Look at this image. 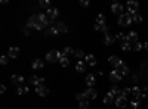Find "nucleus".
Returning <instances> with one entry per match:
<instances>
[{
    "label": "nucleus",
    "instance_id": "obj_1",
    "mask_svg": "<svg viewBox=\"0 0 148 109\" xmlns=\"http://www.w3.org/2000/svg\"><path fill=\"white\" fill-rule=\"evenodd\" d=\"M61 56H62V52H59V50H51V52H47V55H46V60H47V62H51V64L56 62V60L59 62Z\"/></svg>",
    "mask_w": 148,
    "mask_h": 109
},
{
    "label": "nucleus",
    "instance_id": "obj_2",
    "mask_svg": "<svg viewBox=\"0 0 148 109\" xmlns=\"http://www.w3.org/2000/svg\"><path fill=\"white\" fill-rule=\"evenodd\" d=\"M132 22H133L132 21V15H129V14H123V15L119 16V25L120 27H129Z\"/></svg>",
    "mask_w": 148,
    "mask_h": 109
},
{
    "label": "nucleus",
    "instance_id": "obj_3",
    "mask_svg": "<svg viewBox=\"0 0 148 109\" xmlns=\"http://www.w3.org/2000/svg\"><path fill=\"white\" fill-rule=\"evenodd\" d=\"M126 7H127L129 15H135V14H138V10H139V5H138V2H135V0H129Z\"/></svg>",
    "mask_w": 148,
    "mask_h": 109
},
{
    "label": "nucleus",
    "instance_id": "obj_4",
    "mask_svg": "<svg viewBox=\"0 0 148 109\" xmlns=\"http://www.w3.org/2000/svg\"><path fill=\"white\" fill-rule=\"evenodd\" d=\"M46 15H47L49 21L53 22V21L56 19V16L59 15V10H58L56 7H49V9H46Z\"/></svg>",
    "mask_w": 148,
    "mask_h": 109
},
{
    "label": "nucleus",
    "instance_id": "obj_5",
    "mask_svg": "<svg viewBox=\"0 0 148 109\" xmlns=\"http://www.w3.org/2000/svg\"><path fill=\"white\" fill-rule=\"evenodd\" d=\"M114 103H116L117 108H125V106H127V97L120 94V96H117V97H116Z\"/></svg>",
    "mask_w": 148,
    "mask_h": 109
},
{
    "label": "nucleus",
    "instance_id": "obj_6",
    "mask_svg": "<svg viewBox=\"0 0 148 109\" xmlns=\"http://www.w3.org/2000/svg\"><path fill=\"white\" fill-rule=\"evenodd\" d=\"M108 62H110V65H111V66H114V68L117 69V68H119V66H120V65L123 64V60H121V59H120L119 56L113 55V56H110V59H108Z\"/></svg>",
    "mask_w": 148,
    "mask_h": 109
},
{
    "label": "nucleus",
    "instance_id": "obj_7",
    "mask_svg": "<svg viewBox=\"0 0 148 109\" xmlns=\"http://www.w3.org/2000/svg\"><path fill=\"white\" fill-rule=\"evenodd\" d=\"M123 10H125V7H123V5H120V3H113L111 5V12L113 14H116V15H123Z\"/></svg>",
    "mask_w": 148,
    "mask_h": 109
},
{
    "label": "nucleus",
    "instance_id": "obj_8",
    "mask_svg": "<svg viewBox=\"0 0 148 109\" xmlns=\"http://www.w3.org/2000/svg\"><path fill=\"white\" fill-rule=\"evenodd\" d=\"M116 40H117V39H116V35L110 34V32L104 35V44H105V46H113V44L116 43Z\"/></svg>",
    "mask_w": 148,
    "mask_h": 109
},
{
    "label": "nucleus",
    "instance_id": "obj_9",
    "mask_svg": "<svg viewBox=\"0 0 148 109\" xmlns=\"http://www.w3.org/2000/svg\"><path fill=\"white\" fill-rule=\"evenodd\" d=\"M36 93L39 94V96H42V97H46V96L49 94V89L45 86V84H42V86H37L36 87Z\"/></svg>",
    "mask_w": 148,
    "mask_h": 109
},
{
    "label": "nucleus",
    "instance_id": "obj_10",
    "mask_svg": "<svg viewBox=\"0 0 148 109\" xmlns=\"http://www.w3.org/2000/svg\"><path fill=\"white\" fill-rule=\"evenodd\" d=\"M31 68L33 69H43L45 68V62H43V59H33V62H31Z\"/></svg>",
    "mask_w": 148,
    "mask_h": 109
},
{
    "label": "nucleus",
    "instance_id": "obj_11",
    "mask_svg": "<svg viewBox=\"0 0 148 109\" xmlns=\"http://www.w3.org/2000/svg\"><path fill=\"white\" fill-rule=\"evenodd\" d=\"M108 77H110V80H111V83H119V81H120V80L123 78V77L120 75V72H119L117 69H114V71H111Z\"/></svg>",
    "mask_w": 148,
    "mask_h": 109
},
{
    "label": "nucleus",
    "instance_id": "obj_12",
    "mask_svg": "<svg viewBox=\"0 0 148 109\" xmlns=\"http://www.w3.org/2000/svg\"><path fill=\"white\" fill-rule=\"evenodd\" d=\"M84 83H86V86H88V89H92L95 86V83H96V78L93 74H89V75H86L84 78Z\"/></svg>",
    "mask_w": 148,
    "mask_h": 109
},
{
    "label": "nucleus",
    "instance_id": "obj_13",
    "mask_svg": "<svg viewBox=\"0 0 148 109\" xmlns=\"http://www.w3.org/2000/svg\"><path fill=\"white\" fill-rule=\"evenodd\" d=\"M21 50H19V47H9V52H8V56L10 59H16L19 56Z\"/></svg>",
    "mask_w": 148,
    "mask_h": 109
},
{
    "label": "nucleus",
    "instance_id": "obj_14",
    "mask_svg": "<svg viewBox=\"0 0 148 109\" xmlns=\"http://www.w3.org/2000/svg\"><path fill=\"white\" fill-rule=\"evenodd\" d=\"M31 84H33V86H42V84H45V78H40V77H37V75H33L30 80H28Z\"/></svg>",
    "mask_w": 148,
    "mask_h": 109
},
{
    "label": "nucleus",
    "instance_id": "obj_15",
    "mask_svg": "<svg viewBox=\"0 0 148 109\" xmlns=\"http://www.w3.org/2000/svg\"><path fill=\"white\" fill-rule=\"evenodd\" d=\"M84 96H86V99H96V96H98V91L92 87V89H88V90H86L84 91Z\"/></svg>",
    "mask_w": 148,
    "mask_h": 109
},
{
    "label": "nucleus",
    "instance_id": "obj_16",
    "mask_svg": "<svg viewBox=\"0 0 148 109\" xmlns=\"http://www.w3.org/2000/svg\"><path fill=\"white\" fill-rule=\"evenodd\" d=\"M84 62H86V65H89V66H95L96 65V58L93 55H86L84 56Z\"/></svg>",
    "mask_w": 148,
    "mask_h": 109
},
{
    "label": "nucleus",
    "instance_id": "obj_17",
    "mask_svg": "<svg viewBox=\"0 0 148 109\" xmlns=\"http://www.w3.org/2000/svg\"><path fill=\"white\" fill-rule=\"evenodd\" d=\"M117 71L120 72V75H121V77H126V75L129 74V66H127L125 62H123V64L117 68Z\"/></svg>",
    "mask_w": 148,
    "mask_h": 109
},
{
    "label": "nucleus",
    "instance_id": "obj_18",
    "mask_svg": "<svg viewBox=\"0 0 148 109\" xmlns=\"http://www.w3.org/2000/svg\"><path fill=\"white\" fill-rule=\"evenodd\" d=\"M10 81L14 83V84H16V86L19 87V86H22V83H24V77H22V75H18V74H15V75H12Z\"/></svg>",
    "mask_w": 148,
    "mask_h": 109
},
{
    "label": "nucleus",
    "instance_id": "obj_19",
    "mask_svg": "<svg viewBox=\"0 0 148 109\" xmlns=\"http://www.w3.org/2000/svg\"><path fill=\"white\" fill-rule=\"evenodd\" d=\"M105 105H111V103H114V94L111 93V91H108L105 96H104V100H102Z\"/></svg>",
    "mask_w": 148,
    "mask_h": 109
},
{
    "label": "nucleus",
    "instance_id": "obj_20",
    "mask_svg": "<svg viewBox=\"0 0 148 109\" xmlns=\"http://www.w3.org/2000/svg\"><path fill=\"white\" fill-rule=\"evenodd\" d=\"M93 28H95V31H102V32H104V35H105V34H108V27L105 25V24H95Z\"/></svg>",
    "mask_w": 148,
    "mask_h": 109
},
{
    "label": "nucleus",
    "instance_id": "obj_21",
    "mask_svg": "<svg viewBox=\"0 0 148 109\" xmlns=\"http://www.w3.org/2000/svg\"><path fill=\"white\" fill-rule=\"evenodd\" d=\"M127 41L129 43H138V32L136 31H130L127 34Z\"/></svg>",
    "mask_w": 148,
    "mask_h": 109
},
{
    "label": "nucleus",
    "instance_id": "obj_22",
    "mask_svg": "<svg viewBox=\"0 0 148 109\" xmlns=\"http://www.w3.org/2000/svg\"><path fill=\"white\" fill-rule=\"evenodd\" d=\"M132 94L135 96V97H145V94H142V91H141V89L138 86H135L132 89Z\"/></svg>",
    "mask_w": 148,
    "mask_h": 109
},
{
    "label": "nucleus",
    "instance_id": "obj_23",
    "mask_svg": "<svg viewBox=\"0 0 148 109\" xmlns=\"http://www.w3.org/2000/svg\"><path fill=\"white\" fill-rule=\"evenodd\" d=\"M76 71H79V72H84L86 71V62L84 60H79V62L76 64Z\"/></svg>",
    "mask_w": 148,
    "mask_h": 109
},
{
    "label": "nucleus",
    "instance_id": "obj_24",
    "mask_svg": "<svg viewBox=\"0 0 148 109\" xmlns=\"http://www.w3.org/2000/svg\"><path fill=\"white\" fill-rule=\"evenodd\" d=\"M55 27L58 28L59 34H61V32H67V31H68V28H67V25H65V22H58Z\"/></svg>",
    "mask_w": 148,
    "mask_h": 109
},
{
    "label": "nucleus",
    "instance_id": "obj_25",
    "mask_svg": "<svg viewBox=\"0 0 148 109\" xmlns=\"http://www.w3.org/2000/svg\"><path fill=\"white\" fill-rule=\"evenodd\" d=\"M30 91V87L28 86H19L18 89H16V93L18 94H27Z\"/></svg>",
    "mask_w": 148,
    "mask_h": 109
},
{
    "label": "nucleus",
    "instance_id": "obj_26",
    "mask_svg": "<svg viewBox=\"0 0 148 109\" xmlns=\"http://www.w3.org/2000/svg\"><path fill=\"white\" fill-rule=\"evenodd\" d=\"M116 39H117L120 43H125V41H127V34H125V32H119V34L116 35Z\"/></svg>",
    "mask_w": 148,
    "mask_h": 109
},
{
    "label": "nucleus",
    "instance_id": "obj_27",
    "mask_svg": "<svg viewBox=\"0 0 148 109\" xmlns=\"http://www.w3.org/2000/svg\"><path fill=\"white\" fill-rule=\"evenodd\" d=\"M120 49H121L123 52H129L130 49H133V47L130 46L129 41H125V43H121V44H120Z\"/></svg>",
    "mask_w": 148,
    "mask_h": 109
},
{
    "label": "nucleus",
    "instance_id": "obj_28",
    "mask_svg": "<svg viewBox=\"0 0 148 109\" xmlns=\"http://www.w3.org/2000/svg\"><path fill=\"white\" fill-rule=\"evenodd\" d=\"M59 64H61V66H68L70 65V59H68V56H61V59H59Z\"/></svg>",
    "mask_w": 148,
    "mask_h": 109
},
{
    "label": "nucleus",
    "instance_id": "obj_29",
    "mask_svg": "<svg viewBox=\"0 0 148 109\" xmlns=\"http://www.w3.org/2000/svg\"><path fill=\"white\" fill-rule=\"evenodd\" d=\"M79 108H80V109H89V108H90V103H89V100L86 99V100H82V102H79Z\"/></svg>",
    "mask_w": 148,
    "mask_h": 109
},
{
    "label": "nucleus",
    "instance_id": "obj_30",
    "mask_svg": "<svg viewBox=\"0 0 148 109\" xmlns=\"http://www.w3.org/2000/svg\"><path fill=\"white\" fill-rule=\"evenodd\" d=\"M58 34H59V31H58V28H56L55 25L46 31V35H58Z\"/></svg>",
    "mask_w": 148,
    "mask_h": 109
},
{
    "label": "nucleus",
    "instance_id": "obj_31",
    "mask_svg": "<svg viewBox=\"0 0 148 109\" xmlns=\"http://www.w3.org/2000/svg\"><path fill=\"white\" fill-rule=\"evenodd\" d=\"M130 106H132L133 109H138V108L141 106V100H139V97H135V99L130 102Z\"/></svg>",
    "mask_w": 148,
    "mask_h": 109
},
{
    "label": "nucleus",
    "instance_id": "obj_32",
    "mask_svg": "<svg viewBox=\"0 0 148 109\" xmlns=\"http://www.w3.org/2000/svg\"><path fill=\"white\" fill-rule=\"evenodd\" d=\"M74 56H76L79 60H82L83 58H84V53H83V50L82 49H77V50H74V53H73Z\"/></svg>",
    "mask_w": 148,
    "mask_h": 109
},
{
    "label": "nucleus",
    "instance_id": "obj_33",
    "mask_svg": "<svg viewBox=\"0 0 148 109\" xmlns=\"http://www.w3.org/2000/svg\"><path fill=\"white\" fill-rule=\"evenodd\" d=\"M132 21H133L135 24H141V22H142V16H141L139 14H135V15H132Z\"/></svg>",
    "mask_w": 148,
    "mask_h": 109
},
{
    "label": "nucleus",
    "instance_id": "obj_34",
    "mask_svg": "<svg viewBox=\"0 0 148 109\" xmlns=\"http://www.w3.org/2000/svg\"><path fill=\"white\" fill-rule=\"evenodd\" d=\"M95 24H105V16L102 14H99L96 16V19H95Z\"/></svg>",
    "mask_w": 148,
    "mask_h": 109
},
{
    "label": "nucleus",
    "instance_id": "obj_35",
    "mask_svg": "<svg viewBox=\"0 0 148 109\" xmlns=\"http://www.w3.org/2000/svg\"><path fill=\"white\" fill-rule=\"evenodd\" d=\"M40 7H46V9H49L51 7V2H49V0H40Z\"/></svg>",
    "mask_w": 148,
    "mask_h": 109
},
{
    "label": "nucleus",
    "instance_id": "obj_36",
    "mask_svg": "<svg viewBox=\"0 0 148 109\" xmlns=\"http://www.w3.org/2000/svg\"><path fill=\"white\" fill-rule=\"evenodd\" d=\"M71 53H74V50L71 49L70 46H67V47H64V50H62V55L64 56H68V55H71Z\"/></svg>",
    "mask_w": 148,
    "mask_h": 109
},
{
    "label": "nucleus",
    "instance_id": "obj_37",
    "mask_svg": "<svg viewBox=\"0 0 148 109\" xmlns=\"http://www.w3.org/2000/svg\"><path fill=\"white\" fill-rule=\"evenodd\" d=\"M110 91L113 93V94H119V96L121 94V90H120V89H119L117 86H113V87H111V90H110Z\"/></svg>",
    "mask_w": 148,
    "mask_h": 109
},
{
    "label": "nucleus",
    "instance_id": "obj_38",
    "mask_svg": "<svg viewBox=\"0 0 148 109\" xmlns=\"http://www.w3.org/2000/svg\"><path fill=\"white\" fill-rule=\"evenodd\" d=\"M142 49H144V44H141L139 41L135 43V46H133V50H135V52H139V50H142Z\"/></svg>",
    "mask_w": 148,
    "mask_h": 109
},
{
    "label": "nucleus",
    "instance_id": "obj_39",
    "mask_svg": "<svg viewBox=\"0 0 148 109\" xmlns=\"http://www.w3.org/2000/svg\"><path fill=\"white\" fill-rule=\"evenodd\" d=\"M76 99L79 102H82V100H86V96H84V93H77L76 94Z\"/></svg>",
    "mask_w": 148,
    "mask_h": 109
},
{
    "label": "nucleus",
    "instance_id": "obj_40",
    "mask_svg": "<svg viewBox=\"0 0 148 109\" xmlns=\"http://www.w3.org/2000/svg\"><path fill=\"white\" fill-rule=\"evenodd\" d=\"M130 93H132V89H129V87H126V89L121 90V96H127V94H130Z\"/></svg>",
    "mask_w": 148,
    "mask_h": 109
},
{
    "label": "nucleus",
    "instance_id": "obj_41",
    "mask_svg": "<svg viewBox=\"0 0 148 109\" xmlns=\"http://www.w3.org/2000/svg\"><path fill=\"white\" fill-rule=\"evenodd\" d=\"M8 58H9V56H2V58H0V64L6 65V64H8Z\"/></svg>",
    "mask_w": 148,
    "mask_h": 109
},
{
    "label": "nucleus",
    "instance_id": "obj_42",
    "mask_svg": "<svg viewBox=\"0 0 148 109\" xmlns=\"http://www.w3.org/2000/svg\"><path fill=\"white\" fill-rule=\"evenodd\" d=\"M80 6L88 7V6H89V2H88V0H80Z\"/></svg>",
    "mask_w": 148,
    "mask_h": 109
},
{
    "label": "nucleus",
    "instance_id": "obj_43",
    "mask_svg": "<svg viewBox=\"0 0 148 109\" xmlns=\"http://www.w3.org/2000/svg\"><path fill=\"white\" fill-rule=\"evenodd\" d=\"M24 35H30V30L28 28H24Z\"/></svg>",
    "mask_w": 148,
    "mask_h": 109
},
{
    "label": "nucleus",
    "instance_id": "obj_44",
    "mask_svg": "<svg viewBox=\"0 0 148 109\" xmlns=\"http://www.w3.org/2000/svg\"><path fill=\"white\" fill-rule=\"evenodd\" d=\"M6 91V87L5 86H0V93H5Z\"/></svg>",
    "mask_w": 148,
    "mask_h": 109
},
{
    "label": "nucleus",
    "instance_id": "obj_45",
    "mask_svg": "<svg viewBox=\"0 0 148 109\" xmlns=\"http://www.w3.org/2000/svg\"><path fill=\"white\" fill-rule=\"evenodd\" d=\"M144 49H145V50H148V41H147V43L144 44Z\"/></svg>",
    "mask_w": 148,
    "mask_h": 109
},
{
    "label": "nucleus",
    "instance_id": "obj_46",
    "mask_svg": "<svg viewBox=\"0 0 148 109\" xmlns=\"http://www.w3.org/2000/svg\"><path fill=\"white\" fill-rule=\"evenodd\" d=\"M147 72H148V68H147Z\"/></svg>",
    "mask_w": 148,
    "mask_h": 109
}]
</instances>
